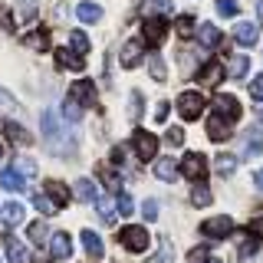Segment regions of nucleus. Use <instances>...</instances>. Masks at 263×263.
Returning a JSON list of instances; mask_svg holds the SVG:
<instances>
[{
  "label": "nucleus",
  "mask_w": 263,
  "mask_h": 263,
  "mask_svg": "<svg viewBox=\"0 0 263 263\" xmlns=\"http://www.w3.org/2000/svg\"><path fill=\"white\" fill-rule=\"evenodd\" d=\"M43 128H46V138H49V152L53 155H72L76 152V138H72V132L63 128V122L56 125V115L53 112H43Z\"/></svg>",
  "instance_id": "f257e3e1"
},
{
  "label": "nucleus",
  "mask_w": 263,
  "mask_h": 263,
  "mask_svg": "<svg viewBox=\"0 0 263 263\" xmlns=\"http://www.w3.org/2000/svg\"><path fill=\"white\" fill-rule=\"evenodd\" d=\"M119 243L132 253H145L148 250V230L145 227H122L119 234Z\"/></svg>",
  "instance_id": "f03ea898"
},
{
  "label": "nucleus",
  "mask_w": 263,
  "mask_h": 263,
  "mask_svg": "<svg viewBox=\"0 0 263 263\" xmlns=\"http://www.w3.org/2000/svg\"><path fill=\"white\" fill-rule=\"evenodd\" d=\"M181 171H184L187 181H204L208 178V158L201 152H187L184 161H181Z\"/></svg>",
  "instance_id": "7ed1b4c3"
},
{
  "label": "nucleus",
  "mask_w": 263,
  "mask_h": 263,
  "mask_svg": "<svg viewBox=\"0 0 263 263\" xmlns=\"http://www.w3.org/2000/svg\"><path fill=\"white\" fill-rule=\"evenodd\" d=\"M178 112H181V119H187V122L201 119V112H204V96H201V92H181V96H178Z\"/></svg>",
  "instance_id": "20e7f679"
},
{
  "label": "nucleus",
  "mask_w": 263,
  "mask_h": 263,
  "mask_svg": "<svg viewBox=\"0 0 263 263\" xmlns=\"http://www.w3.org/2000/svg\"><path fill=\"white\" fill-rule=\"evenodd\" d=\"M132 148H135V155L142 161H152L155 155H158V138H155L152 132H142V128H138L135 135H132Z\"/></svg>",
  "instance_id": "39448f33"
},
{
  "label": "nucleus",
  "mask_w": 263,
  "mask_h": 263,
  "mask_svg": "<svg viewBox=\"0 0 263 263\" xmlns=\"http://www.w3.org/2000/svg\"><path fill=\"white\" fill-rule=\"evenodd\" d=\"M164 33H168V23H164V16H148L142 23V40L148 46H161Z\"/></svg>",
  "instance_id": "423d86ee"
},
{
  "label": "nucleus",
  "mask_w": 263,
  "mask_h": 263,
  "mask_svg": "<svg viewBox=\"0 0 263 263\" xmlns=\"http://www.w3.org/2000/svg\"><path fill=\"white\" fill-rule=\"evenodd\" d=\"M201 234L211 237V240H224V237L234 234V220H230V217H211V220L201 224Z\"/></svg>",
  "instance_id": "0eeeda50"
},
{
  "label": "nucleus",
  "mask_w": 263,
  "mask_h": 263,
  "mask_svg": "<svg viewBox=\"0 0 263 263\" xmlns=\"http://www.w3.org/2000/svg\"><path fill=\"white\" fill-rule=\"evenodd\" d=\"M76 102L82 105V109H96L99 105V96H96V86L89 79H79V82H72V92H69Z\"/></svg>",
  "instance_id": "6e6552de"
},
{
  "label": "nucleus",
  "mask_w": 263,
  "mask_h": 263,
  "mask_svg": "<svg viewBox=\"0 0 263 263\" xmlns=\"http://www.w3.org/2000/svg\"><path fill=\"white\" fill-rule=\"evenodd\" d=\"M214 109H217L220 119H227V122H237L240 119V102H237L234 96H227V92H217L214 96Z\"/></svg>",
  "instance_id": "1a4fd4ad"
},
{
  "label": "nucleus",
  "mask_w": 263,
  "mask_h": 263,
  "mask_svg": "<svg viewBox=\"0 0 263 263\" xmlns=\"http://www.w3.org/2000/svg\"><path fill=\"white\" fill-rule=\"evenodd\" d=\"M227 76V69L224 66H220L217 60H211V63H204L201 69H197V82H201V86H217L220 79Z\"/></svg>",
  "instance_id": "9d476101"
},
{
  "label": "nucleus",
  "mask_w": 263,
  "mask_h": 263,
  "mask_svg": "<svg viewBox=\"0 0 263 263\" xmlns=\"http://www.w3.org/2000/svg\"><path fill=\"white\" fill-rule=\"evenodd\" d=\"M56 66H60V69L82 72V69H86V60H82L76 49H56Z\"/></svg>",
  "instance_id": "9b49d317"
},
{
  "label": "nucleus",
  "mask_w": 263,
  "mask_h": 263,
  "mask_svg": "<svg viewBox=\"0 0 263 263\" xmlns=\"http://www.w3.org/2000/svg\"><path fill=\"white\" fill-rule=\"evenodd\" d=\"M69 253H72V243H69V234H53L49 237V257L53 260H69Z\"/></svg>",
  "instance_id": "f8f14e48"
},
{
  "label": "nucleus",
  "mask_w": 263,
  "mask_h": 263,
  "mask_svg": "<svg viewBox=\"0 0 263 263\" xmlns=\"http://www.w3.org/2000/svg\"><path fill=\"white\" fill-rule=\"evenodd\" d=\"M230 125H234V122L220 119V115H211V119H208V138H211V142H227V138H230Z\"/></svg>",
  "instance_id": "ddd939ff"
},
{
  "label": "nucleus",
  "mask_w": 263,
  "mask_h": 263,
  "mask_svg": "<svg viewBox=\"0 0 263 263\" xmlns=\"http://www.w3.org/2000/svg\"><path fill=\"white\" fill-rule=\"evenodd\" d=\"M142 53H145V46H142V40H128L125 46H122V66H125V69H135L138 66V60H142Z\"/></svg>",
  "instance_id": "4468645a"
},
{
  "label": "nucleus",
  "mask_w": 263,
  "mask_h": 263,
  "mask_svg": "<svg viewBox=\"0 0 263 263\" xmlns=\"http://www.w3.org/2000/svg\"><path fill=\"white\" fill-rule=\"evenodd\" d=\"M197 43L204 49H217L220 46V30L214 27V23H201V30H197Z\"/></svg>",
  "instance_id": "2eb2a0df"
},
{
  "label": "nucleus",
  "mask_w": 263,
  "mask_h": 263,
  "mask_svg": "<svg viewBox=\"0 0 263 263\" xmlns=\"http://www.w3.org/2000/svg\"><path fill=\"white\" fill-rule=\"evenodd\" d=\"M0 187H4V191H23L27 181H23V175L16 168H4L0 171Z\"/></svg>",
  "instance_id": "dca6fc26"
},
{
  "label": "nucleus",
  "mask_w": 263,
  "mask_h": 263,
  "mask_svg": "<svg viewBox=\"0 0 263 263\" xmlns=\"http://www.w3.org/2000/svg\"><path fill=\"white\" fill-rule=\"evenodd\" d=\"M79 240H82V250H86L92 260L102 257V237H99L96 230H82V237H79Z\"/></svg>",
  "instance_id": "f3484780"
},
{
  "label": "nucleus",
  "mask_w": 263,
  "mask_h": 263,
  "mask_svg": "<svg viewBox=\"0 0 263 263\" xmlns=\"http://www.w3.org/2000/svg\"><path fill=\"white\" fill-rule=\"evenodd\" d=\"M4 138H10V142H13V145H20V148L33 142L30 132L23 128V125H16V122H4Z\"/></svg>",
  "instance_id": "a211bd4d"
},
{
  "label": "nucleus",
  "mask_w": 263,
  "mask_h": 263,
  "mask_svg": "<svg viewBox=\"0 0 263 263\" xmlns=\"http://www.w3.org/2000/svg\"><path fill=\"white\" fill-rule=\"evenodd\" d=\"M76 197H79L82 204H96V201H99V187H96V181L79 178V181H76Z\"/></svg>",
  "instance_id": "6ab92c4d"
},
{
  "label": "nucleus",
  "mask_w": 263,
  "mask_h": 263,
  "mask_svg": "<svg viewBox=\"0 0 263 263\" xmlns=\"http://www.w3.org/2000/svg\"><path fill=\"white\" fill-rule=\"evenodd\" d=\"M4 250L10 263H27V247H23L16 237H4Z\"/></svg>",
  "instance_id": "aec40b11"
},
{
  "label": "nucleus",
  "mask_w": 263,
  "mask_h": 263,
  "mask_svg": "<svg viewBox=\"0 0 263 263\" xmlns=\"http://www.w3.org/2000/svg\"><path fill=\"white\" fill-rule=\"evenodd\" d=\"M46 194L56 201V208H66V204H69V187H66L63 181H53V178H49L46 181Z\"/></svg>",
  "instance_id": "412c9836"
},
{
  "label": "nucleus",
  "mask_w": 263,
  "mask_h": 263,
  "mask_svg": "<svg viewBox=\"0 0 263 263\" xmlns=\"http://www.w3.org/2000/svg\"><path fill=\"white\" fill-rule=\"evenodd\" d=\"M257 36H260V33H257L253 23H237V27H234V40L240 46H253V43H257Z\"/></svg>",
  "instance_id": "4be33fe9"
},
{
  "label": "nucleus",
  "mask_w": 263,
  "mask_h": 263,
  "mask_svg": "<svg viewBox=\"0 0 263 263\" xmlns=\"http://www.w3.org/2000/svg\"><path fill=\"white\" fill-rule=\"evenodd\" d=\"M76 16L82 23H99V20H102V7H99V4H79Z\"/></svg>",
  "instance_id": "5701e85b"
},
{
  "label": "nucleus",
  "mask_w": 263,
  "mask_h": 263,
  "mask_svg": "<svg viewBox=\"0 0 263 263\" xmlns=\"http://www.w3.org/2000/svg\"><path fill=\"white\" fill-rule=\"evenodd\" d=\"M27 46H33L36 53H43V49H49V30H46V27H36V30H33L30 36H27Z\"/></svg>",
  "instance_id": "b1692460"
},
{
  "label": "nucleus",
  "mask_w": 263,
  "mask_h": 263,
  "mask_svg": "<svg viewBox=\"0 0 263 263\" xmlns=\"http://www.w3.org/2000/svg\"><path fill=\"white\" fill-rule=\"evenodd\" d=\"M0 217H4V224L7 227H16V224H23V208L16 201H10L4 211H0Z\"/></svg>",
  "instance_id": "393cba45"
},
{
  "label": "nucleus",
  "mask_w": 263,
  "mask_h": 263,
  "mask_svg": "<svg viewBox=\"0 0 263 263\" xmlns=\"http://www.w3.org/2000/svg\"><path fill=\"white\" fill-rule=\"evenodd\" d=\"M155 178H158V181H175L178 178V164L171 158H161L158 164H155Z\"/></svg>",
  "instance_id": "a878e982"
},
{
  "label": "nucleus",
  "mask_w": 263,
  "mask_h": 263,
  "mask_svg": "<svg viewBox=\"0 0 263 263\" xmlns=\"http://www.w3.org/2000/svg\"><path fill=\"white\" fill-rule=\"evenodd\" d=\"M247 69H250V60H247V56H234V60H230V66H227V76H230V79H243Z\"/></svg>",
  "instance_id": "bb28decb"
},
{
  "label": "nucleus",
  "mask_w": 263,
  "mask_h": 263,
  "mask_svg": "<svg viewBox=\"0 0 263 263\" xmlns=\"http://www.w3.org/2000/svg\"><path fill=\"white\" fill-rule=\"evenodd\" d=\"M191 204H194V208H208V204H211V187L204 184V181H197V184H194V191H191Z\"/></svg>",
  "instance_id": "cd10ccee"
},
{
  "label": "nucleus",
  "mask_w": 263,
  "mask_h": 263,
  "mask_svg": "<svg viewBox=\"0 0 263 263\" xmlns=\"http://www.w3.org/2000/svg\"><path fill=\"white\" fill-rule=\"evenodd\" d=\"M148 72H152L155 82H164V76H168V66H164L161 56H148Z\"/></svg>",
  "instance_id": "c85d7f7f"
},
{
  "label": "nucleus",
  "mask_w": 263,
  "mask_h": 263,
  "mask_svg": "<svg viewBox=\"0 0 263 263\" xmlns=\"http://www.w3.org/2000/svg\"><path fill=\"white\" fill-rule=\"evenodd\" d=\"M63 119H66V122H79V119H82V105H79L72 96H66V102H63Z\"/></svg>",
  "instance_id": "c756f323"
},
{
  "label": "nucleus",
  "mask_w": 263,
  "mask_h": 263,
  "mask_svg": "<svg viewBox=\"0 0 263 263\" xmlns=\"http://www.w3.org/2000/svg\"><path fill=\"white\" fill-rule=\"evenodd\" d=\"M96 208H99V217H102L105 224H115V214H119V211L112 208V197H99Z\"/></svg>",
  "instance_id": "7c9ffc66"
},
{
  "label": "nucleus",
  "mask_w": 263,
  "mask_h": 263,
  "mask_svg": "<svg viewBox=\"0 0 263 263\" xmlns=\"http://www.w3.org/2000/svg\"><path fill=\"white\" fill-rule=\"evenodd\" d=\"M260 148H263V132L250 128V132H247V155L253 158V155H260Z\"/></svg>",
  "instance_id": "2f4dec72"
},
{
  "label": "nucleus",
  "mask_w": 263,
  "mask_h": 263,
  "mask_svg": "<svg viewBox=\"0 0 263 263\" xmlns=\"http://www.w3.org/2000/svg\"><path fill=\"white\" fill-rule=\"evenodd\" d=\"M191 30H194V16H191V13H181L178 20H175V33L187 40V36H191Z\"/></svg>",
  "instance_id": "473e14b6"
},
{
  "label": "nucleus",
  "mask_w": 263,
  "mask_h": 263,
  "mask_svg": "<svg viewBox=\"0 0 263 263\" xmlns=\"http://www.w3.org/2000/svg\"><path fill=\"white\" fill-rule=\"evenodd\" d=\"M33 208L49 217V214H56V201H53V197H46V194H33Z\"/></svg>",
  "instance_id": "72a5a7b5"
},
{
  "label": "nucleus",
  "mask_w": 263,
  "mask_h": 263,
  "mask_svg": "<svg viewBox=\"0 0 263 263\" xmlns=\"http://www.w3.org/2000/svg\"><path fill=\"white\" fill-rule=\"evenodd\" d=\"M145 10L152 13V16H164V13L171 10V0H148V4H145Z\"/></svg>",
  "instance_id": "f704fd0d"
},
{
  "label": "nucleus",
  "mask_w": 263,
  "mask_h": 263,
  "mask_svg": "<svg viewBox=\"0 0 263 263\" xmlns=\"http://www.w3.org/2000/svg\"><path fill=\"white\" fill-rule=\"evenodd\" d=\"M72 49H76L79 56H86L89 53V36L82 30H72Z\"/></svg>",
  "instance_id": "c9c22d12"
},
{
  "label": "nucleus",
  "mask_w": 263,
  "mask_h": 263,
  "mask_svg": "<svg viewBox=\"0 0 263 263\" xmlns=\"http://www.w3.org/2000/svg\"><path fill=\"white\" fill-rule=\"evenodd\" d=\"M142 109H145L142 92H132V96H128V115H132V119H138V115H142Z\"/></svg>",
  "instance_id": "e433bc0d"
},
{
  "label": "nucleus",
  "mask_w": 263,
  "mask_h": 263,
  "mask_svg": "<svg viewBox=\"0 0 263 263\" xmlns=\"http://www.w3.org/2000/svg\"><path fill=\"white\" fill-rule=\"evenodd\" d=\"M234 168H237V158H234V155H220V158H217V171H220V175H234Z\"/></svg>",
  "instance_id": "4c0bfd02"
},
{
  "label": "nucleus",
  "mask_w": 263,
  "mask_h": 263,
  "mask_svg": "<svg viewBox=\"0 0 263 263\" xmlns=\"http://www.w3.org/2000/svg\"><path fill=\"white\" fill-rule=\"evenodd\" d=\"M27 234H30L33 243H43V240H46V224H43V220H36V224H30Z\"/></svg>",
  "instance_id": "58836bf2"
},
{
  "label": "nucleus",
  "mask_w": 263,
  "mask_h": 263,
  "mask_svg": "<svg viewBox=\"0 0 263 263\" xmlns=\"http://www.w3.org/2000/svg\"><path fill=\"white\" fill-rule=\"evenodd\" d=\"M115 211H119L122 217H128V214L135 211V204H132V197H128L125 191H119V204H115Z\"/></svg>",
  "instance_id": "ea45409f"
},
{
  "label": "nucleus",
  "mask_w": 263,
  "mask_h": 263,
  "mask_svg": "<svg viewBox=\"0 0 263 263\" xmlns=\"http://www.w3.org/2000/svg\"><path fill=\"white\" fill-rule=\"evenodd\" d=\"M36 0H20V20H33L36 16Z\"/></svg>",
  "instance_id": "a19ab883"
},
{
  "label": "nucleus",
  "mask_w": 263,
  "mask_h": 263,
  "mask_svg": "<svg viewBox=\"0 0 263 263\" xmlns=\"http://www.w3.org/2000/svg\"><path fill=\"white\" fill-rule=\"evenodd\" d=\"M253 253H257V240H253V237H247V240L240 243V250H237V257H240V260H250Z\"/></svg>",
  "instance_id": "79ce46f5"
},
{
  "label": "nucleus",
  "mask_w": 263,
  "mask_h": 263,
  "mask_svg": "<svg viewBox=\"0 0 263 263\" xmlns=\"http://www.w3.org/2000/svg\"><path fill=\"white\" fill-rule=\"evenodd\" d=\"M214 7H217V13H220V16H237V10H240L234 0H217Z\"/></svg>",
  "instance_id": "37998d69"
},
{
  "label": "nucleus",
  "mask_w": 263,
  "mask_h": 263,
  "mask_svg": "<svg viewBox=\"0 0 263 263\" xmlns=\"http://www.w3.org/2000/svg\"><path fill=\"white\" fill-rule=\"evenodd\" d=\"M142 214H145V220H158V201H145Z\"/></svg>",
  "instance_id": "c03bdc74"
},
{
  "label": "nucleus",
  "mask_w": 263,
  "mask_h": 263,
  "mask_svg": "<svg viewBox=\"0 0 263 263\" xmlns=\"http://www.w3.org/2000/svg\"><path fill=\"white\" fill-rule=\"evenodd\" d=\"M247 230H250V237H253V240H263V217H253Z\"/></svg>",
  "instance_id": "a18cd8bd"
},
{
  "label": "nucleus",
  "mask_w": 263,
  "mask_h": 263,
  "mask_svg": "<svg viewBox=\"0 0 263 263\" xmlns=\"http://www.w3.org/2000/svg\"><path fill=\"white\" fill-rule=\"evenodd\" d=\"M250 96L257 99V102H263V76H253V82H250Z\"/></svg>",
  "instance_id": "49530a36"
},
{
  "label": "nucleus",
  "mask_w": 263,
  "mask_h": 263,
  "mask_svg": "<svg viewBox=\"0 0 263 263\" xmlns=\"http://www.w3.org/2000/svg\"><path fill=\"white\" fill-rule=\"evenodd\" d=\"M168 112H171V105H168V102L161 99V102L155 105V122H164V119H168Z\"/></svg>",
  "instance_id": "de8ad7c7"
},
{
  "label": "nucleus",
  "mask_w": 263,
  "mask_h": 263,
  "mask_svg": "<svg viewBox=\"0 0 263 263\" xmlns=\"http://www.w3.org/2000/svg\"><path fill=\"white\" fill-rule=\"evenodd\" d=\"M168 145H184V132H181V128H168Z\"/></svg>",
  "instance_id": "09e8293b"
},
{
  "label": "nucleus",
  "mask_w": 263,
  "mask_h": 263,
  "mask_svg": "<svg viewBox=\"0 0 263 263\" xmlns=\"http://www.w3.org/2000/svg\"><path fill=\"white\" fill-rule=\"evenodd\" d=\"M211 257H208V247H194L191 250V263H208Z\"/></svg>",
  "instance_id": "8fccbe9b"
},
{
  "label": "nucleus",
  "mask_w": 263,
  "mask_h": 263,
  "mask_svg": "<svg viewBox=\"0 0 263 263\" xmlns=\"http://www.w3.org/2000/svg\"><path fill=\"white\" fill-rule=\"evenodd\" d=\"M0 109H10V112H16L20 105H16V102H13V99L7 96V92H0Z\"/></svg>",
  "instance_id": "3c124183"
},
{
  "label": "nucleus",
  "mask_w": 263,
  "mask_h": 263,
  "mask_svg": "<svg viewBox=\"0 0 263 263\" xmlns=\"http://www.w3.org/2000/svg\"><path fill=\"white\" fill-rule=\"evenodd\" d=\"M20 175H36V164L30 158H20Z\"/></svg>",
  "instance_id": "603ef678"
},
{
  "label": "nucleus",
  "mask_w": 263,
  "mask_h": 263,
  "mask_svg": "<svg viewBox=\"0 0 263 263\" xmlns=\"http://www.w3.org/2000/svg\"><path fill=\"white\" fill-rule=\"evenodd\" d=\"M102 181H105V184H109V187H119V178H115L112 171H105V168H102Z\"/></svg>",
  "instance_id": "864d4df0"
},
{
  "label": "nucleus",
  "mask_w": 263,
  "mask_h": 263,
  "mask_svg": "<svg viewBox=\"0 0 263 263\" xmlns=\"http://www.w3.org/2000/svg\"><path fill=\"white\" fill-rule=\"evenodd\" d=\"M253 184H257V187H260V191H263V168L257 171V175H253Z\"/></svg>",
  "instance_id": "5fc2aeb1"
},
{
  "label": "nucleus",
  "mask_w": 263,
  "mask_h": 263,
  "mask_svg": "<svg viewBox=\"0 0 263 263\" xmlns=\"http://www.w3.org/2000/svg\"><path fill=\"white\" fill-rule=\"evenodd\" d=\"M257 20H260V27H263V0L257 4Z\"/></svg>",
  "instance_id": "6e6d98bb"
},
{
  "label": "nucleus",
  "mask_w": 263,
  "mask_h": 263,
  "mask_svg": "<svg viewBox=\"0 0 263 263\" xmlns=\"http://www.w3.org/2000/svg\"><path fill=\"white\" fill-rule=\"evenodd\" d=\"M208 263H220V260H214V257H211V260H208Z\"/></svg>",
  "instance_id": "4d7b16f0"
},
{
  "label": "nucleus",
  "mask_w": 263,
  "mask_h": 263,
  "mask_svg": "<svg viewBox=\"0 0 263 263\" xmlns=\"http://www.w3.org/2000/svg\"><path fill=\"white\" fill-rule=\"evenodd\" d=\"M257 115H260V119H263V109H260V112H257Z\"/></svg>",
  "instance_id": "13d9d810"
},
{
  "label": "nucleus",
  "mask_w": 263,
  "mask_h": 263,
  "mask_svg": "<svg viewBox=\"0 0 263 263\" xmlns=\"http://www.w3.org/2000/svg\"><path fill=\"white\" fill-rule=\"evenodd\" d=\"M0 155H4V145H0Z\"/></svg>",
  "instance_id": "bf43d9fd"
}]
</instances>
